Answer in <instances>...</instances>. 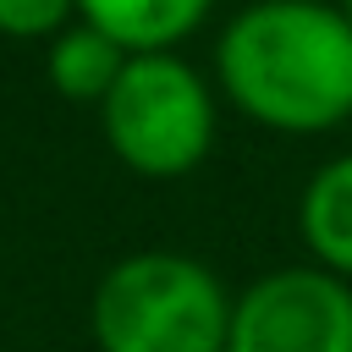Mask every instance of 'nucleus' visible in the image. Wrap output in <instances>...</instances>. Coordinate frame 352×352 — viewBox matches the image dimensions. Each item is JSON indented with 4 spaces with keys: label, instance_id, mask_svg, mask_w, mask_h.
<instances>
[{
    "label": "nucleus",
    "instance_id": "f257e3e1",
    "mask_svg": "<svg viewBox=\"0 0 352 352\" xmlns=\"http://www.w3.org/2000/svg\"><path fill=\"white\" fill-rule=\"evenodd\" d=\"M214 88L264 132H336L352 121V22L336 0H253L220 28Z\"/></svg>",
    "mask_w": 352,
    "mask_h": 352
},
{
    "label": "nucleus",
    "instance_id": "f03ea898",
    "mask_svg": "<svg viewBox=\"0 0 352 352\" xmlns=\"http://www.w3.org/2000/svg\"><path fill=\"white\" fill-rule=\"evenodd\" d=\"M231 302L204 258L143 248L99 275L88 324L99 352H226Z\"/></svg>",
    "mask_w": 352,
    "mask_h": 352
},
{
    "label": "nucleus",
    "instance_id": "7ed1b4c3",
    "mask_svg": "<svg viewBox=\"0 0 352 352\" xmlns=\"http://www.w3.org/2000/svg\"><path fill=\"white\" fill-rule=\"evenodd\" d=\"M99 126L126 170L176 182L214 148V88L176 50H143L126 55L116 88L99 104Z\"/></svg>",
    "mask_w": 352,
    "mask_h": 352
},
{
    "label": "nucleus",
    "instance_id": "20e7f679",
    "mask_svg": "<svg viewBox=\"0 0 352 352\" xmlns=\"http://www.w3.org/2000/svg\"><path fill=\"white\" fill-rule=\"evenodd\" d=\"M226 352H352V280L314 258L258 275L231 302Z\"/></svg>",
    "mask_w": 352,
    "mask_h": 352
},
{
    "label": "nucleus",
    "instance_id": "39448f33",
    "mask_svg": "<svg viewBox=\"0 0 352 352\" xmlns=\"http://www.w3.org/2000/svg\"><path fill=\"white\" fill-rule=\"evenodd\" d=\"M297 236L314 264L352 280V148L308 170L297 192Z\"/></svg>",
    "mask_w": 352,
    "mask_h": 352
},
{
    "label": "nucleus",
    "instance_id": "423d86ee",
    "mask_svg": "<svg viewBox=\"0 0 352 352\" xmlns=\"http://www.w3.org/2000/svg\"><path fill=\"white\" fill-rule=\"evenodd\" d=\"M214 11V0H77V16L104 28L132 55L143 50H176L198 22Z\"/></svg>",
    "mask_w": 352,
    "mask_h": 352
},
{
    "label": "nucleus",
    "instance_id": "0eeeda50",
    "mask_svg": "<svg viewBox=\"0 0 352 352\" xmlns=\"http://www.w3.org/2000/svg\"><path fill=\"white\" fill-rule=\"evenodd\" d=\"M126 55L132 50L116 44L104 28L72 22V28H60L50 38V60L44 66H50V82H55L60 99H72V104H104V94L116 88Z\"/></svg>",
    "mask_w": 352,
    "mask_h": 352
},
{
    "label": "nucleus",
    "instance_id": "6e6552de",
    "mask_svg": "<svg viewBox=\"0 0 352 352\" xmlns=\"http://www.w3.org/2000/svg\"><path fill=\"white\" fill-rule=\"evenodd\" d=\"M77 0H0V33L11 38H55Z\"/></svg>",
    "mask_w": 352,
    "mask_h": 352
},
{
    "label": "nucleus",
    "instance_id": "1a4fd4ad",
    "mask_svg": "<svg viewBox=\"0 0 352 352\" xmlns=\"http://www.w3.org/2000/svg\"><path fill=\"white\" fill-rule=\"evenodd\" d=\"M336 6H341V16H346V22H352V0H336Z\"/></svg>",
    "mask_w": 352,
    "mask_h": 352
}]
</instances>
